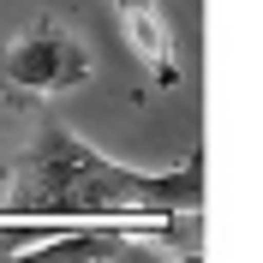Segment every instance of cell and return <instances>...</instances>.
Wrapping results in <instances>:
<instances>
[{"label": "cell", "mask_w": 263, "mask_h": 263, "mask_svg": "<svg viewBox=\"0 0 263 263\" xmlns=\"http://www.w3.org/2000/svg\"><path fill=\"white\" fill-rule=\"evenodd\" d=\"M203 210V162L185 156L167 174L120 167L90 138L60 120H42L24 156L0 185V233H54L84 221H132V228H174Z\"/></svg>", "instance_id": "obj_1"}, {"label": "cell", "mask_w": 263, "mask_h": 263, "mask_svg": "<svg viewBox=\"0 0 263 263\" xmlns=\"http://www.w3.org/2000/svg\"><path fill=\"white\" fill-rule=\"evenodd\" d=\"M90 78V48L66 30H30L0 48V90L24 96H66Z\"/></svg>", "instance_id": "obj_2"}, {"label": "cell", "mask_w": 263, "mask_h": 263, "mask_svg": "<svg viewBox=\"0 0 263 263\" xmlns=\"http://www.w3.org/2000/svg\"><path fill=\"white\" fill-rule=\"evenodd\" d=\"M144 239H167L162 228H132V221H84V228H54V239L18 251L6 263H108L120 251H138Z\"/></svg>", "instance_id": "obj_3"}, {"label": "cell", "mask_w": 263, "mask_h": 263, "mask_svg": "<svg viewBox=\"0 0 263 263\" xmlns=\"http://www.w3.org/2000/svg\"><path fill=\"white\" fill-rule=\"evenodd\" d=\"M114 6H120V12H132V6H149V0H114Z\"/></svg>", "instance_id": "obj_4"}]
</instances>
